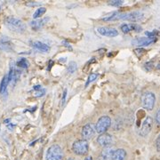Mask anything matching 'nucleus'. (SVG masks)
<instances>
[{"instance_id": "1", "label": "nucleus", "mask_w": 160, "mask_h": 160, "mask_svg": "<svg viewBox=\"0 0 160 160\" xmlns=\"http://www.w3.org/2000/svg\"><path fill=\"white\" fill-rule=\"evenodd\" d=\"M5 24L10 30L17 33H22L26 30V25L18 18L8 17L6 20Z\"/></svg>"}, {"instance_id": "2", "label": "nucleus", "mask_w": 160, "mask_h": 160, "mask_svg": "<svg viewBox=\"0 0 160 160\" xmlns=\"http://www.w3.org/2000/svg\"><path fill=\"white\" fill-rule=\"evenodd\" d=\"M63 151L62 149L57 145H52L49 149H47L46 156V160H62Z\"/></svg>"}, {"instance_id": "3", "label": "nucleus", "mask_w": 160, "mask_h": 160, "mask_svg": "<svg viewBox=\"0 0 160 160\" xmlns=\"http://www.w3.org/2000/svg\"><path fill=\"white\" fill-rule=\"evenodd\" d=\"M156 102V96L152 92H145L142 96V106L148 110H152Z\"/></svg>"}, {"instance_id": "4", "label": "nucleus", "mask_w": 160, "mask_h": 160, "mask_svg": "<svg viewBox=\"0 0 160 160\" xmlns=\"http://www.w3.org/2000/svg\"><path fill=\"white\" fill-rule=\"evenodd\" d=\"M110 125H111L110 118L108 116H103L102 118H100L97 121L96 126H95V130L98 133L102 134L109 129Z\"/></svg>"}, {"instance_id": "5", "label": "nucleus", "mask_w": 160, "mask_h": 160, "mask_svg": "<svg viewBox=\"0 0 160 160\" xmlns=\"http://www.w3.org/2000/svg\"><path fill=\"white\" fill-rule=\"evenodd\" d=\"M88 149H89V145L85 140L77 141L73 143V146H72L73 152L76 155H78V156L86 155L88 152Z\"/></svg>"}, {"instance_id": "6", "label": "nucleus", "mask_w": 160, "mask_h": 160, "mask_svg": "<svg viewBox=\"0 0 160 160\" xmlns=\"http://www.w3.org/2000/svg\"><path fill=\"white\" fill-rule=\"evenodd\" d=\"M144 16L143 12H132L129 13H124V14H118L117 20L123 19L126 21H131V22H138L141 21Z\"/></svg>"}, {"instance_id": "7", "label": "nucleus", "mask_w": 160, "mask_h": 160, "mask_svg": "<svg viewBox=\"0 0 160 160\" xmlns=\"http://www.w3.org/2000/svg\"><path fill=\"white\" fill-rule=\"evenodd\" d=\"M152 127H153V119L150 117L146 118L142 122V125L141 126V128H140V131H139L140 135L143 136V137L147 136L152 130Z\"/></svg>"}, {"instance_id": "8", "label": "nucleus", "mask_w": 160, "mask_h": 160, "mask_svg": "<svg viewBox=\"0 0 160 160\" xmlns=\"http://www.w3.org/2000/svg\"><path fill=\"white\" fill-rule=\"evenodd\" d=\"M157 41V38H135L132 40L131 44L132 46H147L150 44H153Z\"/></svg>"}, {"instance_id": "9", "label": "nucleus", "mask_w": 160, "mask_h": 160, "mask_svg": "<svg viewBox=\"0 0 160 160\" xmlns=\"http://www.w3.org/2000/svg\"><path fill=\"white\" fill-rule=\"evenodd\" d=\"M113 142L112 136L109 134V133H102L100 134V136L97 138V142L100 146L102 147H107V146H110V144Z\"/></svg>"}, {"instance_id": "10", "label": "nucleus", "mask_w": 160, "mask_h": 160, "mask_svg": "<svg viewBox=\"0 0 160 160\" xmlns=\"http://www.w3.org/2000/svg\"><path fill=\"white\" fill-rule=\"evenodd\" d=\"M0 49L5 52H12L13 50V45L6 36H3L0 38Z\"/></svg>"}, {"instance_id": "11", "label": "nucleus", "mask_w": 160, "mask_h": 160, "mask_svg": "<svg viewBox=\"0 0 160 160\" xmlns=\"http://www.w3.org/2000/svg\"><path fill=\"white\" fill-rule=\"evenodd\" d=\"M97 31L101 35L108 38H114L118 35V31L113 28H109V27H100L98 28Z\"/></svg>"}, {"instance_id": "12", "label": "nucleus", "mask_w": 160, "mask_h": 160, "mask_svg": "<svg viewBox=\"0 0 160 160\" xmlns=\"http://www.w3.org/2000/svg\"><path fill=\"white\" fill-rule=\"evenodd\" d=\"M93 133H94V128H93L92 124H86V126L83 127L82 132H81L82 137L85 141L91 139L93 135Z\"/></svg>"}, {"instance_id": "13", "label": "nucleus", "mask_w": 160, "mask_h": 160, "mask_svg": "<svg viewBox=\"0 0 160 160\" xmlns=\"http://www.w3.org/2000/svg\"><path fill=\"white\" fill-rule=\"evenodd\" d=\"M121 29L124 33H128V32L132 31V30H134L136 32H141L142 28L141 26H139L138 24H127V23H126V24L121 25Z\"/></svg>"}, {"instance_id": "14", "label": "nucleus", "mask_w": 160, "mask_h": 160, "mask_svg": "<svg viewBox=\"0 0 160 160\" xmlns=\"http://www.w3.org/2000/svg\"><path fill=\"white\" fill-rule=\"evenodd\" d=\"M115 149L112 146L104 147L102 153H101V159L102 160H110L112 158V155L114 153Z\"/></svg>"}, {"instance_id": "15", "label": "nucleus", "mask_w": 160, "mask_h": 160, "mask_svg": "<svg viewBox=\"0 0 160 160\" xmlns=\"http://www.w3.org/2000/svg\"><path fill=\"white\" fill-rule=\"evenodd\" d=\"M48 21H49V18L48 17L44 18V19H39V20H37V21H32L30 22V26H31V28L34 29V30H38L42 27H44L45 24Z\"/></svg>"}, {"instance_id": "16", "label": "nucleus", "mask_w": 160, "mask_h": 160, "mask_svg": "<svg viewBox=\"0 0 160 160\" xmlns=\"http://www.w3.org/2000/svg\"><path fill=\"white\" fill-rule=\"evenodd\" d=\"M126 152L125 149H115L114 153L112 155L111 160H126Z\"/></svg>"}, {"instance_id": "17", "label": "nucleus", "mask_w": 160, "mask_h": 160, "mask_svg": "<svg viewBox=\"0 0 160 160\" xmlns=\"http://www.w3.org/2000/svg\"><path fill=\"white\" fill-rule=\"evenodd\" d=\"M32 46L34 47L35 49L42 52H48L50 51V47L49 46L46 45V44H44V43H42V42H39V41L33 42L32 43Z\"/></svg>"}, {"instance_id": "18", "label": "nucleus", "mask_w": 160, "mask_h": 160, "mask_svg": "<svg viewBox=\"0 0 160 160\" xmlns=\"http://www.w3.org/2000/svg\"><path fill=\"white\" fill-rule=\"evenodd\" d=\"M9 84V80H8V76L6 75L3 79L1 81V85H0V93L1 94H4L6 92V89H7V86Z\"/></svg>"}, {"instance_id": "19", "label": "nucleus", "mask_w": 160, "mask_h": 160, "mask_svg": "<svg viewBox=\"0 0 160 160\" xmlns=\"http://www.w3.org/2000/svg\"><path fill=\"white\" fill-rule=\"evenodd\" d=\"M119 14L118 12H112L111 13H109L108 15H106L105 17H103L102 20L104 22H110V21H113V20H117L118 15Z\"/></svg>"}, {"instance_id": "20", "label": "nucleus", "mask_w": 160, "mask_h": 160, "mask_svg": "<svg viewBox=\"0 0 160 160\" xmlns=\"http://www.w3.org/2000/svg\"><path fill=\"white\" fill-rule=\"evenodd\" d=\"M16 65H17L18 67H21V68H23V69H28L29 66V62H28L27 59H25V58H21V59L17 62Z\"/></svg>"}, {"instance_id": "21", "label": "nucleus", "mask_w": 160, "mask_h": 160, "mask_svg": "<svg viewBox=\"0 0 160 160\" xmlns=\"http://www.w3.org/2000/svg\"><path fill=\"white\" fill-rule=\"evenodd\" d=\"M46 12V8L45 7H39L37 9V11L34 12V15H33V18L34 19H38V18L41 17L42 15L45 14V12Z\"/></svg>"}, {"instance_id": "22", "label": "nucleus", "mask_w": 160, "mask_h": 160, "mask_svg": "<svg viewBox=\"0 0 160 160\" xmlns=\"http://www.w3.org/2000/svg\"><path fill=\"white\" fill-rule=\"evenodd\" d=\"M78 69V65L75 62H70L68 65V72L70 74H73Z\"/></svg>"}, {"instance_id": "23", "label": "nucleus", "mask_w": 160, "mask_h": 160, "mask_svg": "<svg viewBox=\"0 0 160 160\" xmlns=\"http://www.w3.org/2000/svg\"><path fill=\"white\" fill-rule=\"evenodd\" d=\"M97 78H98V74H95V73H92V74L89 75L88 79H87V81H86V87H87L88 85H89V84H91L92 82L95 81Z\"/></svg>"}, {"instance_id": "24", "label": "nucleus", "mask_w": 160, "mask_h": 160, "mask_svg": "<svg viewBox=\"0 0 160 160\" xmlns=\"http://www.w3.org/2000/svg\"><path fill=\"white\" fill-rule=\"evenodd\" d=\"M123 1L122 0H113V1H110V2H109V5H110V6H120L123 5Z\"/></svg>"}, {"instance_id": "25", "label": "nucleus", "mask_w": 160, "mask_h": 160, "mask_svg": "<svg viewBox=\"0 0 160 160\" xmlns=\"http://www.w3.org/2000/svg\"><path fill=\"white\" fill-rule=\"evenodd\" d=\"M153 67H154V64H153L152 62H146L144 64V69L148 70V71H150L151 69H153Z\"/></svg>"}, {"instance_id": "26", "label": "nucleus", "mask_w": 160, "mask_h": 160, "mask_svg": "<svg viewBox=\"0 0 160 160\" xmlns=\"http://www.w3.org/2000/svg\"><path fill=\"white\" fill-rule=\"evenodd\" d=\"M134 52H135V54L137 55L138 57H142L143 54L145 53V50L142 49V48H139V49H135L134 50Z\"/></svg>"}, {"instance_id": "27", "label": "nucleus", "mask_w": 160, "mask_h": 160, "mask_svg": "<svg viewBox=\"0 0 160 160\" xmlns=\"http://www.w3.org/2000/svg\"><path fill=\"white\" fill-rule=\"evenodd\" d=\"M145 34H146V36H147V38H156V35L158 34V31H157V30L151 31V32L147 31V32H145Z\"/></svg>"}, {"instance_id": "28", "label": "nucleus", "mask_w": 160, "mask_h": 160, "mask_svg": "<svg viewBox=\"0 0 160 160\" xmlns=\"http://www.w3.org/2000/svg\"><path fill=\"white\" fill-rule=\"evenodd\" d=\"M45 92H46V90H45V89H41V91H37L36 92V94H35V95H36V96H38H38H39V97H41V96H43V95H44V94H45Z\"/></svg>"}, {"instance_id": "29", "label": "nucleus", "mask_w": 160, "mask_h": 160, "mask_svg": "<svg viewBox=\"0 0 160 160\" xmlns=\"http://www.w3.org/2000/svg\"><path fill=\"white\" fill-rule=\"evenodd\" d=\"M156 145H157V150L160 151V136L157 138V141H156Z\"/></svg>"}, {"instance_id": "30", "label": "nucleus", "mask_w": 160, "mask_h": 160, "mask_svg": "<svg viewBox=\"0 0 160 160\" xmlns=\"http://www.w3.org/2000/svg\"><path fill=\"white\" fill-rule=\"evenodd\" d=\"M62 43H63V46H66L67 48H69V51H72V47L70 46V45H69V43H68L67 41H63Z\"/></svg>"}, {"instance_id": "31", "label": "nucleus", "mask_w": 160, "mask_h": 160, "mask_svg": "<svg viewBox=\"0 0 160 160\" xmlns=\"http://www.w3.org/2000/svg\"><path fill=\"white\" fill-rule=\"evenodd\" d=\"M156 120H157V123H158V124H159L160 123V110L159 109L158 110V112H157V114H156Z\"/></svg>"}, {"instance_id": "32", "label": "nucleus", "mask_w": 160, "mask_h": 160, "mask_svg": "<svg viewBox=\"0 0 160 160\" xmlns=\"http://www.w3.org/2000/svg\"><path fill=\"white\" fill-rule=\"evenodd\" d=\"M66 95H67V90L65 89L64 92H63V98H62V104L65 102V100H66Z\"/></svg>"}, {"instance_id": "33", "label": "nucleus", "mask_w": 160, "mask_h": 160, "mask_svg": "<svg viewBox=\"0 0 160 160\" xmlns=\"http://www.w3.org/2000/svg\"><path fill=\"white\" fill-rule=\"evenodd\" d=\"M85 160H92V158L91 156H89V157H86Z\"/></svg>"}, {"instance_id": "34", "label": "nucleus", "mask_w": 160, "mask_h": 160, "mask_svg": "<svg viewBox=\"0 0 160 160\" xmlns=\"http://www.w3.org/2000/svg\"><path fill=\"white\" fill-rule=\"evenodd\" d=\"M8 121H9V119H6V120H5V123H6V124H7V123H8Z\"/></svg>"}, {"instance_id": "35", "label": "nucleus", "mask_w": 160, "mask_h": 160, "mask_svg": "<svg viewBox=\"0 0 160 160\" xmlns=\"http://www.w3.org/2000/svg\"><path fill=\"white\" fill-rule=\"evenodd\" d=\"M68 160H75V159H72V158H69V159H68Z\"/></svg>"}]
</instances>
